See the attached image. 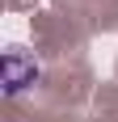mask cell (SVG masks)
Masks as SVG:
<instances>
[{
    "label": "cell",
    "instance_id": "obj_1",
    "mask_svg": "<svg viewBox=\"0 0 118 122\" xmlns=\"http://www.w3.org/2000/svg\"><path fill=\"white\" fill-rule=\"evenodd\" d=\"M0 72H4V93L17 97L21 88H30L38 80V63L21 51H4V59H0Z\"/></svg>",
    "mask_w": 118,
    "mask_h": 122
}]
</instances>
